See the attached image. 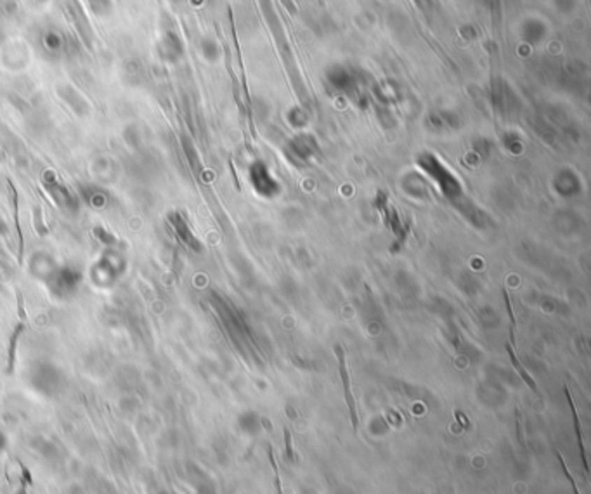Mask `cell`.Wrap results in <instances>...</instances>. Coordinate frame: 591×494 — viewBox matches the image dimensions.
<instances>
[{
  "instance_id": "obj_19",
  "label": "cell",
  "mask_w": 591,
  "mask_h": 494,
  "mask_svg": "<svg viewBox=\"0 0 591 494\" xmlns=\"http://www.w3.org/2000/svg\"><path fill=\"white\" fill-rule=\"evenodd\" d=\"M557 456H558V461H560V468H562V472H564V475L565 477H567V481L571 482V488H572V493L574 494H581L579 493V489H578V484H576V481H574V477H572V474H571V470H569L567 468V463H565L564 461V458L560 456V454L557 453Z\"/></svg>"
},
{
  "instance_id": "obj_26",
  "label": "cell",
  "mask_w": 591,
  "mask_h": 494,
  "mask_svg": "<svg viewBox=\"0 0 591 494\" xmlns=\"http://www.w3.org/2000/svg\"><path fill=\"white\" fill-rule=\"evenodd\" d=\"M165 494H168V493H165Z\"/></svg>"
},
{
  "instance_id": "obj_4",
  "label": "cell",
  "mask_w": 591,
  "mask_h": 494,
  "mask_svg": "<svg viewBox=\"0 0 591 494\" xmlns=\"http://www.w3.org/2000/svg\"><path fill=\"white\" fill-rule=\"evenodd\" d=\"M42 184H44L50 200H52L61 210L68 212V214H77V212L80 210V200H78L77 194H75L66 184L61 182L59 177H57L52 170H45L44 174H42Z\"/></svg>"
},
{
  "instance_id": "obj_2",
  "label": "cell",
  "mask_w": 591,
  "mask_h": 494,
  "mask_svg": "<svg viewBox=\"0 0 591 494\" xmlns=\"http://www.w3.org/2000/svg\"><path fill=\"white\" fill-rule=\"evenodd\" d=\"M27 382L31 391L44 398H54L64 387V375L52 361L38 359L27 368Z\"/></svg>"
},
{
  "instance_id": "obj_22",
  "label": "cell",
  "mask_w": 591,
  "mask_h": 494,
  "mask_svg": "<svg viewBox=\"0 0 591 494\" xmlns=\"http://www.w3.org/2000/svg\"><path fill=\"white\" fill-rule=\"evenodd\" d=\"M7 446H9V439H7L6 432H3L2 428H0V456H2V454L6 453Z\"/></svg>"
},
{
  "instance_id": "obj_5",
  "label": "cell",
  "mask_w": 591,
  "mask_h": 494,
  "mask_svg": "<svg viewBox=\"0 0 591 494\" xmlns=\"http://www.w3.org/2000/svg\"><path fill=\"white\" fill-rule=\"evenodd\" d=\"M154 50H156L158 59L163 61V63L174 64L184 56V44L181 37L177 35V31L167 30L158 38Z\"/></svg>"
},
{
  "instance_id": "obj_9",
  "label": "cell",
  "mask_w": 591,
  "mask_h": 494,
  "mask_svg": "<svg viewBox=\"0 0 591 494\" xmlns=\"http://www.w3.org/2000/svg\"><path fill=\"white\" fill-rule=\"evenodd\" d=\"M168 222H170L172 229H174V233L177 234V238L182 241L184 245L191 247L193 250H198V241L194 240V236H193V233H191L189 226H187L186 219H184L181 214H177V212L170 214V215H168Z\"/></svg>"
},
{
  "instance_id": "obj_8",
  "label": "cell",
  "mask_w": 591,
  "mask_h": 494,
  "mask_svg": "<svg viewBox=\"0 0 591 494\" xmlns=\"http://www.w3.org/2000/svg\"><path fill=\"white\" fill-rule=\"evenodd\" d=\"M57 262L50 257L45 252H35L30 259V264H28V270H30L31 276L38 281H44L50 276L54 269H56Z\"/></svg>"
},
{
  "instance_id": "obj_6",
  "label": "cell",
  "mask_w": 591,
  "mask_h": 494,
  "mask_svg": "<svg viewBox=\"0 0 591 494\" xmlns=\"http://www.w3.org/2000/svg\"><path fill=\"white\" fill-rule=\"evenodd\" d=\"M56 94L59 96V99L77 115L78 118H85L91 115V104L85 99L84 94L78 89H75L73 85L70 84H59L56 87Z\"/></svg>"
},
{
  "instance_id": "obj_16",
  "label": "cell",
  "mask_w": 591,
  "mask_h": 494,
  "mask_svg": "<svg viewBox=\"0 0 591 494\" xmlns=\"http://www.w3.org/2000/svg\"><path fill=\"white\" fill-rule=\"evenodd\" d=\"M85 201H87L92 208H103L104 203H106V194H104L103 191L94 189L92 193L85 194Z\"/></svg>"
},
{
  "instance_id": "obj_10",
  "label": "cell",
  "mask_w": 591,
  "mask_h": 494,
  "mask_svg": "<svg viewBox=\"0 0 591 494\" xmlns=\"http://www.w3.org/2000/svg\"><path fill=\"white\" fill-rule=\"evenodd\" d=\"M41 45L50 56H57L64 50V37L57 30H44L41 35Z\"/></svg>"
},
{
  "instance_id": "obj_7",
  "label": "cell",
  "mask_w": 591,
  "mask_h": 494,
  "mask_svg": "<svg viewBox=\"0 0 591 494\" xmlns=\"http://www.w3.org/2000/svg\"><path fill=\"white\" fill-rule=\"evenodd\" d=\"M335 354H337V359H338V371H340L342 384H344L345 401H347V405H349V413H351L352 428H354V432H358L359 430V414H358V407H356V399L351 392V377H349L347 361H345V351L340 347V345H337V347H335Z\"/></svg>"
},
{
  "instance_id": "obj_24",
  "label": "cell",
  "mask_w": 591,
  "mask_h": 494,
  "mask_svg": "<svg viewBox=\"0 0 591 494\" xmlns=\"http://www.w3.org/2000/svg\"><path fill=\"white\" fill-rule=\"evenodd\" d=\"M3 42H6V31H3V28L0 27V45H2Z\"/></svg>"
},
{
  "instance_id": "obj_13",
  "label": "cell",
  "mask_w": 591,
  "mask_h": 494,
  "mask_svg": "<svg viewBox=\"0 0 591 494\" xmlns=\"http://www.w3.org/2000/svg\"><path fill=\"white\" fill-rule=\"evenodd\" d=\"M201 52H203V56L207 57L208 61H215L221 56L219 44L215 41H212V38H205V41L201 42Z\"/></svg>"
},
{
  "instance_id": "obj_18",
  "label": "cell",
  "mask_w": 591,
  "mask_h": 494,
  "mask_svg": "<svg viewBox=\"0 0 591 494\" xmlns=\"http://www.w3.org/2000/svg\"><path fill=\"white\" fill-rule=\"evenodd\" d=\"M124 136H125V140H127V143H129V146H132V147L139 146V143H140L139 131H137L134 125H131V127L125 129Z\"/></svg>"
},
{
  "instance_id": "obj_1",
  "label": "cell",
  "mask_w": 591,
  "mask_h": 494,
  "mask_svg": "<svg viewBox=\"0 0 591 494\" xmlns=\"http://www.w3.org/2000/svg\"><path fill=\"white\" fill-rule=\"evenodd\" d=\"M127 270V257L117 247H106L89 269L91 283L101 290H110Z\"/></svg>"
},
{
  "instance_id": "obj_23",
  "label": "cell",
  "mask_w": 591,
  "mask_h": 494,
  "mask_svg": "<svg viewBox=\"0 0 591 494\" xmlns=\"http://www.w3.org/2000/svg\"><path fill=\"white\" fill-rule=\"evenodd\" d=\"M7 234H9V226H7V222L3 221V217L0 215V238H6Z\"/></svg>"
},
{
  "instance_id": "obj_12",
  "label": "cell",
  "mask_w": 591,
  "mask_h": 494,
  "mask_svg": "<svg viewBox=\"0 0 591 494\" xmlns=\"http://www.w3.org/2000/svg\"><path fill=\"white\" fill-rule=\"evenodd\" d=\"M85 2L96 16L108 17L113 14V0H85Z\"/></svg>"
},
{
  "instance_id": "obj_14",
  "label": "cell",
  "mask_w": 591,
  "mask_h": 494,
  "mask_svg": "<svg viewBox=\"0 0 591 494\" xmlns=\"http://www.w3.org/2000/svg\"><path fill=\"white\" fill-rule=\"evenodd\" d=\"M506 349H508V352H510V358H511V363H513L515 370H517V371H518V375H520V377H522V378H524V382H525V384H527V385H529V387H531V388H532V391H534V392H538V385H536V384H534V382H532V378H531V377H529V373H527V371H525V370H524V366H522V364H520V363H518L517 356H515V352H513V351H511V347H510V345H506Z\"/></svg>"
},
{
  "instance_id": "obj_20",
  "label": "cell",
  "mask_w": 591,
  "mask_h": 494,
  "mask_svg": "<svg viewBox=\"0 0 591 494\" xmlns=\"http://www.w3.org/2000/svg\"><path fill=\"white\" fill-rule=\"evenodd\" d=\"M0 10H2L6 16H13L17 10V2H14V0H2V2H0Z\"/></svg>"
},
{
  "instance_id": "obj_15",
  "label": "cell",
  "mask_w": 591,
  "mask_h": 494,
  "mask_svg": "<svg viewBox=\"0 0 591 494\" xmlns=\"http://www.w3.org/2000/svg\"><path fill=\"white\" fill-rule=\"evenodd\" d=\"M92 233L94 236H96V240H99L104 247H115V245H117V238H115V234L110 233L108 229H104V227H94Z\"/></svg>"
},
{
  "instance_id": "obj_25",
  "label": "cell",
  "mask_w": 591,
  "mask_h": 494,
  "mask_svg": "<svg viewBox=\"0 0 591 494\" xmlns=\"http://www.w3.org/2000/svg\"><path fill=\"white\" fill-rule=\"evenodd\" d=\"M31 3H34V6H42V3H45L47 0H30Z\"/></svg>"
},
{
  "instance_id": "obj_11",
  "label": "cell",
  "mask_w": 591,
  "mask_h": 494,
  "mask_svg": "<svg viewBox=\"0 0 591 494\" xmlns=\"http://www.w3.org/2000/svg\"><path fill=\"white\" fill-rule=\"evenodd\" d=\"M567 399L569 402H571V409H572V418H574V428H576V435H578V442H579V451H581V461H583V467H585V472L586 475L590 474V465H588V458H586V449H585V442H583V432H581V421H579V414L578 411H576V406L574 402H572V398L571 394L567 392Z\"/></svg>"
},
{
  "instance_id": "obj_3",
  "label": "cell",
  "mask_w": 591,
  "mask_h": 494,
  "mask_svg": "<svg viewBox=\"0 0 591 494\" xmlns=\"http://www.w3.org/2000/svg\"><path fill=\"white\" fill-rule=\"evenodd\" d=\"M82 283H84V273L73 264H57L44 281L47 291L56 300H68L73 297Z\"/></svg>"
},
{
  "instance_id": "obj_17",
  "label": "cell",
  "mask_w": 591,
  "mask_h": 494,
  "mask_svg": "<svg viewBox=\"0 0 591 494\" xmlns=\"http://www.w3.org/2000/svg\"><path fill=\"white\" fill-rule=\"evenodd\" d=\"M269 461H271V465H272V470H274V486H276V493H277V494H283V486H281V475H279V467H277V463H276V458H274V453H272V449H269Z\"/></svg>"
},
{
  "instance_id": "obj_21",
  "label": "cell",
  "mask_w": 591,
  "mask_h": 494,
  "mask_svg": "<svg viewBox=\"0 0 591 494\" xmlns=\"http://www.w3.org/2000/svg\"><path fill=\"white\" fill-rule=\"evenodd\" d=\"M284 444H286V456L288 460L293 461L295 456H293V444H291V434L288 428H284Z\"/></svg>"
}]
</instances>
